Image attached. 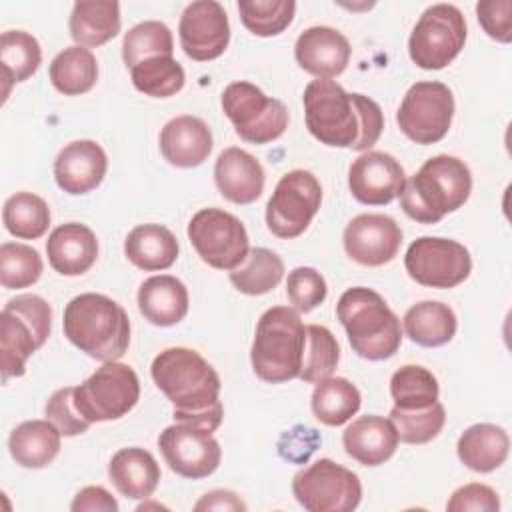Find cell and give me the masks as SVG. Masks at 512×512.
I'll list each match as a JSON object with an SVG mask.
<instances>
[{"label":"cell","instance_id":"obj_44","mask_svg":"<svg viewBox=\"0 0 512 512\" xmlns=\"http://www.w3.org/2000/svg\"><path fill=\"white\" fill-rule=\"evenodd\" d=\"M390 420L398 432V440L406 444H426L434 440L446 422V412L440 402L418 410H390Z\"/></svg>","mask_w":512,"mask_h":512},{"label":"cell","instance_id":"obj_10","mask_svg":"<svg viewBox=\"0 0 512 512\" xmlns=\"http://www.w3.org/2000/svg\"><path fill=\"white\" fill-rule=\"evenodd\" d=\"M466 20L454 4H432L418 18L408 54L422 70H440L448 66L464 48Z\"/></svg>","mask_w":512,"mask_h":512},{"label":"cell","instance_id":"obj_8","mask_svg":"<svg viewBox=\"0 0 512 512\" xmlns=\"http://www.w3.org/2000/svg\"><path fill=\"white\" fill-rule=\"evenodd\" d=\"M140 398L136 372L122 362H104L80 386H74V406L90 424L126 416Z\"/></svg>","mask_w":512,"mask_h":512},{"label":"cell","instance_id":"obj_14","mask_svg":"<svg viewBox=\"0 0 512 512\" xmlns=\"http://www.w3.org/2000/svg\"><path fill=\"white\" fill-rule=\"evenodd\" d=\"M322 202V186L316 176L308 170L286 172L268 204H266V224L268 230L284 240L300 236L312 218L316 216Z\"/></svg>","mask_w":512,"mask_h":512},{"label":"cell","instance_id":"obj_23","mask_svg":"<svg viewBox=\"0 0 512 512\" xmlns=\"http://www.w3.org/2000/svg\"><path fill=\"white\" fill-rule=\"evenodd\" d=\"M398 432L390 418L366 414L344 430L342 444L346 454L362 466H380L390 460L398 448Z\"/></svg>","mask_w":512,"mask_h":512},{"label":"cell","instance_id":"obj_31","mask_svg":"<svg viewBox=\"0 0 512 512\" xmlns=\"http://www.w3.org/2000/svg\"><path fill=\"white\" fill-rule=\"evenodd\" d=\"M60 430L46 420H26L18 424L10 438L8 450L16 464L22 468H44L60 452Z\"/></svg>","mask_w":512,"mask_h":512},{"label":"cell","instance_id":"obj_27","mask_svg":"<svg viewBox=\"0 0 512 512\" xmlns=\"http://www.w3.org/2000/svg\"><path fill=\"white\" fill-rule=\"evenodd\" d=\"M138 308L150 324L174 326L188 314V290L176 276H150L140 284Z\"/></svg>","mask_w":512,"mask_h":512},{"label":"cell","instance_id":"obj_32","mask_svg":"<svg viewBox=\"0 0 512 512\" xmlns=\"http://www.w3.org/2000/svg\"><path fill=\"white\" fill-rule=\"evenodd\" d=\"M406 336L424 348H436L448 344L456 334L454 310L436 300H424L410 306L402 318Z\"/></svg>","mask_w":512,"mask_h":512},{"label":"cell","instance_id":"obj_1","mask_svg":"<svg viewBox=\"0 0 512 512\" xmlns=\"http://www.w3.org/2000/svg\"><path fill=\"white\" fill-rule=\"evenodd\" d=\"M302 100L308 132L326 146L364 152L384 130L380 106L364 94H348L334 80H312Z\"/></svg>","mask_w":512,"mask_h":512},{"label":"cell","instance_id":"obj_22","mask_svg":"<svg viewBox=\"0 0 512 512\" xmlns=\"http://www.w3.org/2000/svg\"><path fill=\"white\" fill-rule=\"evenodd\" d=\"M218 192L234 204H252L264 192L262 164L242 148H226L214 164Z\"/></svg>","mask_w":512,"mask_h":512},{"label":"cell","instance_id":"obj_7","mask_svg":"<svg viewBox=\"0 0 512 512\" xmlns=\"http://www.w3.org/2000/svg\"><path fill=\"white\" fill-rule=\"evenodd\" d=\"M52 308L38 294H20L6 302L0 314L2 382L26 372L28 358L50 336Z\"/></svg>","mask_w":512,"mask_h":512},{"label":"cell","instance_id":"obj_30","mask_svg":"<svg viewBox=\"0 0 512 512\" xmlns=\"http://www.w3.org/2000/svg\"><path fill=\"white\" fill-rule=\"evenodd\" d=\"M124 254L144 272L166 270L178 258V240L166 226L140 224L128 232Z\"/></svg>","mask_w":512,"mask_h":512},{"label":"cell","instance_id":"obj_18","mask_svg":"<svg viewBox=\"0 0 512 512\" xmlns=\"http://www.w3.org/2000/svg\"><path fill=\"white\" fill-rule=\"evenodd\" d=\"M406 174L400 162L378 150L360 154L348 170V188L352 196L368 206H384L404 190Z\"/></svg>","mask_w":512,"mask_h":512},{"label":"cell","instance_id":"obj_42","mask_svg":"<svg viewBox=\"0 0 512 512\" xmlns=\"http://www.w3.org/2000/svg\"><path fill=\"white\" fill-rule=\"evenodd\" d=\"M238 12L242 24L256 36H278L284 32L296 12L292 0H240Z\"/></svg>","mask_w":512,"mask_h":512},{"label":"cell","instance_id":"obj_46","mask_svg":"<svg viewBox=\"0 0 512 512\" xmlns=\"http://www.w3.org/2000/svg\"><path fill=\"white\" fill-rule=\"evenodd\" d=\"M44 412L62 436H78L90 428V422L84 420L74 406V386L56 390L48 398Z\"/></svg>","mask_w":512,"mask_h":512},{"label":"cell","instance_id":"obj_13","mask_svg":"<svg viewBox=\"0 0 512 512\" xmlns=\"http://www.w3.org/2000/svg\"><path fill=\"white\" fill-rule=\"evenodd\" d=\"M454 118L452 90L442 82H416L408 88L396 112L398 128L416 144L440 142Z\"/></svg>","mask_w":512,"mask_h":512},{"label":"cell","instance_id":"obj_39","mask_svg":"<svg viewBox=\"0 0 512 512\" xmlns=\"http://www.w3.org/2000/svg\"><path fill=\"white\" fill-rule=\"evenodd\" d=\"M132 84L138 92L152 98H168L182 90L186 82L184 68L174 56H152L130 68Z\"/></svg>","mask_w":512,"mask_h":512},{"label":"cell","instance_id":"obj_2","mask_svg":"<svg viewBox=\"0 0 512 512\" xmlns=\"http://www.w3.org/2000/svg\"><path fill=\"white\" fill-rule=\"evenodd\" d=\"M158 390L172 402L176 422H188L214 432L222 424L218 372L192 348L162 350L150 366Z\"/></svg>","mask_w":512,"mask_h":512},{"label":"cell","instance_id":"obj_3","mask_svg":"<svg viewBox=\"0 0 512 512\" xmlns=\"http://www.w3.org/2000/svg\"><path fill=\"white\" fill-rule=\"evenodd\" d=\"M64 336L90 358L114 362L130 344V320L126 310L112 298L86 292L72 298L64 308Z\"/></svg>","mask_w":512,"mask_h":512},{"label":"cell","instance_id":"obj_25","mask_svg":"<svg viewBox=\"0 0 512 512\" xmlns=\"http://www.w3.org/2000/svg\"><path fill=\"white\" fill-rule=\"evenodd\" d=\"M50 266L62 276H80L88 272L98 258L96 234L80 222H68L54 228L46 240Z\"/></svg>","mask_w":512,"mask_h":512},{"label":"cell","instance_id":"obj_12","mask_svg":"<svg viewBox=\"0 0 512 512\" xmlns=\"http://www.w3.org/2000/svg\"><path fill=\"white\" fill-rule=\"evenodd\" d=\"M188 238L198 256L216 270L238 268L250 252L244 224L220 208L198 210L188 224Z\"/></svg>","mask_w":512,"mask_h":512},{"label":"cell","instance_id":"obj_5","mask_svg":"<svg viewBox=\"0 0 512 512\" xmlns=\"http://www.w3.org/2000/svg\"><path fill=\"white\" fill-rule=\"evenodd\" d=\"M336 314L358 356L386 360L398 352L402 344L400 320L376 290L348 288L336 304Z\"/></svg>","mask_w":512,"mask_h":512},{"label":"cell","instance_id":"obj_29","mask_svg":"<svg viewBox=\"0 0 512 512\" xmlns=\"http://www.w3.org/2000/svg\"><path fill=\"white\" fill-rule=\"evenodd\" d=\"M510 450V438L496 424H474L466 428L456 444L460 462L474 472H492L500 468Z\"/></svg>","mask_w":512,"mask_h":512},{"label":"cell","instance_id":"obj_45","mask_svg":"<svg viewBox=\"0 0 512 512\" xmlns=\"http://www.w3.org/2000/svg\"><path fill=\"white\" fill-rule=\"evenodd\" d=\"M286 294L298 312H312L326 300L328 288L322 274L310 266H298L288 274Z\"/></svg>","mask_w":512,"mask_h":512},{"label":"cell","instance_id":"obj_4","mask_svg":"<svg viewBox=\"0 0 512 512\" xmlns=\"http://www.w3.org/2000/svg\"><path fill=\"white\" fill-rule=\"evenodd\" d=\"M472 192V174L464 160L448 154L428 158L404 184L402 210L420 224H436L456 212Z\"/></svg>","mask_w":512,"mask_h":512},{"label":"cell","instance_id":"obj_35","mask_svg":"<svg viewBox=\"0 0 512 512\" xmlns=\"http://www.w3.org/2000/svg\"><path fill=\"white\" fill-rule=\"evenodd\" d=\"M360 390L346 378H326L312 392V412L326 426L346 424L360 408Z\"/></svg>","mask_w":512,"mask_h":512},{"label":"cell","instance_id":"obj_9","mask_svg":"<svg viewBox=\"0 0 512 512\" xmlns=\"http://www.w3.org/2000/svg\"><path fill=\"white\" fill-rule=\"evenodd\" d=\"M222 110L236 134L250 144L278 140L288 128V108L250 82H232L222 92Z\"/></svg>","mask_w":512,"mask_h":512},{"label":"cell","instance_id":"obj_28","mask_svg":"<svg viewBox=\"0 0 512 512\" xmlns=\"http://www.w3.org/2000/svg\"><path fill=\"white\" fill-rule=\"evenodd\" d=\"M68 26L76 46L98 48L120 32V4L114 0H80L72 6Z\"/></svg>","mask_w":512,"mask_h":512},{"label":"cell","instance_id":"obj_24","mask_svg":"<svg viewBox=\"0 0 512 512\" xmlns=\"http://www.w3.org/2000/svg\"><path fill=\"white\" fill-rule=\"evenodd\" d=\"M160 152L172 166H200L212 152V132L198 116H176L160 132Z\"/></svg>","mask_w":512,"mask_h":512},{"label":"cell","instance_id":"obj_49","mask_svg":"<svg viewBox=\"0 0 512 512\" xmlns=\"http://www.w3.org/2000/svg\"><path fill=\"white\" fill-rule=\"evenodd\" d=\"M72 512H116L118 510V502L116 498L102 486H86L82 488L72 504H70Z\"/></svg>","mask_w":512,"mask_h":512},{"label":"cell","instance_id":"obj_41","mask_svg":"<svg viewBox=\"0 0 512 512\" xmlns=\"http://www.w3.org/2000/svg\"><path fill=\"white\" fill-rule=\"evenodd\" d=\"M174 40L164 22L144 20L132 26L122 40V60L128 68L152 56H172Z\"/></svg>","mask_w":512,"mask_h":512},{"label":"cell","instance_id":"obj_20","mask_svg":"<svg viewBox=\"0 0 512 512\" xmlns=\"http://www.w3.org/2000/svg\"><path fill=\"white\" fill-rule=\"evenodd\" d=\"M108 170V158L94 140L66 144L54 160V180L60 190L72 196L88 194L100 186Z\"/></svg>","mask_w":512,"mask_h":512},{"label":"cell","instance_id":"obj_48","mask_svg":"<svg viewBox=\"0 0 512 512\" xmlns=\"http://www.w3.org/2000/svg\"><path fill=\"white\" fill-rule=\"evenodd\" d=\"M500 508V498L496 490L486 484H466L452 492L446 510L448 512H496Z\"/></svg>","mask_w":512,"mask_h":512},{"label":"cell","instance_id":"obj_43","mask_svg":"<svg viewBox=\"0 0 512 512\" xmlns=\"http://www.w3.org/2000/svg\"><path fill=\"white\" fill-rule=\"evenodd\" d=\"M42 274V258L36 248L20 242L0 246V284L8 290L28 288Z\"/></svg>","mask_w":512,"mask_h":512},{"label":"cell","instance_id":"obj_40","mask_svg":"<svg viewBox=\"0 0 512 512\" xmlns=\"http://www.w3.org/2000/svg\"><path fill=\"white\" fill-rule=\"evenodd\" d=\"M340 348L334 334L320 324L306 326V346L298 378L306 384H318L332 376L338 366Z\"/></svg>","mask_w":512,"mask_h":512},{"label":"cell","instance_id":"obj_21","mask_svg":"<svg viewBox=\"0 0 512 512\" xmlns=\"http://www.w3.org/2000/svg\"><path fill=\"white\" fill-rule=\"evenodd\" d=\"M350 54L352 48L348 38L330 26H312L304 30L294 46V56L300 68L328 80L346 70Z\"/></svg>","mask_w":512,"mask_h":512},{"label":"cell","instance_id":"obj_15","mask_svg":"<svg viewBox=\"0 0 512 512\" xmlns=\"http://www.w3.org/2000/svg\"><path fill=\"white\" fill-rule=\"evenodd\" d=\"M408 276L428 288H454L472 270L470 252L456 240L422 236L414 240L404 256Z\"/></svg>","mask_w":512,"mask_h":512},{"label":"cell","instance_id":"obj_19","mask_svg":"<svg viewBox=\"0 0 512 512\" xmlns=\"http://www.w3.org/2000/svg\"><path fill=\"white\" fill-rule=\"evenodd\" d=\"M400 244V226L384 214H358L344 230V250L362 266L388 264L398 254Z\"/></svg>","mask_w":512,"mask_h":512},{"label":"cell","instance_id":"obj_26","mask_svg":"<svg viewBox=\"0 0 512 512\" xmlns=\"http://www.w3.org/2000/svg\"><path fill=\"white\" fill-rule=\"evenodd\" d=\"M108 476L114 488L130 500H146L160 482V466L144 448H122L108 464Z\"/></svg>","mask_w":512,"mask_h":512},{"label":"cell","instance_id":"obj_17","mask_svg":"<svg viewBox=\"0 0 512 512\" xmlns=\"http://www.w3.org/2000/svg\"><path fill=\"white\" fill-rule=\"evenodd\" d=\"M180 44L188 58L208 62L224 54L230 42V24L226 10L216 0L190 2L178 24Z\"/></svg>","mask_w":512,"mask_h":512},{"label":"cell","instance_id":"obj_37","mask_svg":"<svg viewBox=\"0 0 512 512\" xmlns=\"http://www.w3.org/2000/svg\"><path fill=\"white\" fill-rule=\"evenodd\" d=\"M2 222L12 236L36 240L44 236L50 226V208L32 192H16L4 202Z\"/></svg>","mask_w":512,"mask_h":512},{"label":"cell","instance_id":"obj_47","mask_svg":"<svg viewBox=\"0 0 512 512\" xmlns=\"http://www.w3.org/2000/svg\"><path fill=\"white\" fill-rule=\"evenodd\" d=\"M476 16L484 32L502 44L512 40V2L510 0H482L476 4Z\"/></svg>","mask_w":512,"mask_h":512},{"label":"cell","instance_id":"obj_36","mask_svg":"<svg viewBox=\"0 0 512 512\" xmlns=\"http://www.w3.org/2000/svg\"><path fill=\"white\" fill-rule=\"evenodd\" d=\"M284 276L282 258L268 248H252L246 260L230 270L234 288L248 296H260L274 290Z\"/></svg>","mask_w":512,"mask_h":512},{"label":"cell","instance_id":"obj_6","mask_svg":"<svg viewBox=\"0 0 512 512\" xmlns=\"http://www.w3.org/2000/svg\"><path fill=\"white\" fill-rule=\"evenodd\" d=\"M306 346V326L288 306L268 308L254 332L250 362L254 374L270 384L298 378Z\"/></svg>","mask_w":512,"mask_h":512},{"label":"cell","instance_id":"obj_38","mask_svg":"<svg viewBox=\"0 0 512 512\" xmlns=\"http://www.w3.org/2000/svg\"><path fill=\"white\" fill-rule=\"evenodd\" d=\"M390 394L396 408L418 410L438 402L440 388L436 376L428 368L418 364H406L392 374Z\"/></svg>","mask_w":512,"mask_h":512},{"label":"cell","instance_id":"obj_16","mask_svg":"<svg viewBox=\"0 0 512 512\" xmlns=\"http://www.w3.org/2000/svg\"><path fill=\"white\" fill-rule=\"evenodd\" d=\"M158 448L168 468L190 480L208 478L222 460L220 444L212 432L188 422L166 426L158 436Z\"/></svg>","mask_w":512,"mask_h":512},{"label":"cell","instance_id":"obj_34","mask_svg":"<svg viewBox=\"0 0 512 512\" xmlns=\"http://www.w3.org/2000/svg\"><path fill=\"white\" fill-rule=\"evenodd\" d=\"M42 62L38 40L24 30H6L0 36V68L4 80V100L10 86L28 80Z\"/></svg>","mask_w":512,"mask_h":512},{"label":"cell","instance_id":"obj_33","mask_svg":"<svg viewBox=\"0 0 512 512\" xmlns=\"http://www.w3.org/2000/svg\"><path fill=\"white\" fill-rule=\"evenodd\" d=\"M50 82L64 96H80L94 88L98 80L96 56L82 46H68L50 62Z\"/></svg>","mask_w":512,"mask_h":512},{"label":"cell","instance_id":"obj_11","mask_svg":"<svg viewBox=\"0 0 512 512\" xmlns=\"http://www.w3.org/2000/svg\"><path fill=\"white\" fill-rule=\"evenodd\" d=\"M292 494L308 512H350L360 504V478L330 458H320L292 480Z\"/></svg>","mask_w":512,"mask_h":512},{"label":"cell","instance_id":"obj_50","mask_svg":"<svg viewBox=\"0 0 512 512\" xmlns=\"http://www.w3.org/2000/svg\"><path fill=\"white\" fill-rule=\"evenodd\" d=\"M194 510H246V504L230 490H212L194 504Z\"/></svg>","mask_w":512,"mask_h":512}]
</instances>
